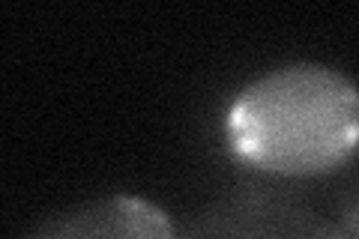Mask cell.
I'll use <instances>...</instances> for the list:
<instances>
[{"instance_id": "7a4b0ae2", "label": "cell", "mask_w": 359, "mask_h": 239, "mask_svg": "<svg viewBox=\"0 0 359 239\" xmlns=\"http://www.w3.org/2000/svg\"><path fill=\"white\" fill-rule=\"evenodd\" d=\"M177 239H344V233L290 191L240 186L210 200Z\"/></svg>"}, {"instance_id": "6da1fadb", "label": "cell", "mask_w": 359, "mask_h": 239, "mask_svg": "<svg viewBox=\"0 0 359 239\" xmlns=\"http://www.w3.org/2000/svg\"><path fill=\"white\" fill-rule=\"evenodd\" d=\"M224 141L269 177L330 174L359 150V87L320 63L282 66L237 93Z\"/></svg>"}, {"instance_id": "277c9868", "label": "cell", "mask_w": 359, "mask_h": 239, "mask_svg": "<svg viewBox=\"0 0 359 239\" xmlns=\"http://www.w3.org/2000/svg\"><path fill=\"white\" fill-rule=\"evenodd\" d=\"M339 227H341L344 239H359V200H356V203H351V207H347V212L341 215Z\"/></svg>"}, {"instance_id": "3957f363", "label": "cell", "mask_w": 359, "mask_h": 239, "mask_svg": "<svg viewBox=\"0 0 359 239\" xmlns=\"http://www.w3.org/2000/svg\"><path fill=\"white\" fill-rule=\"evenodd\" d=\"M25 239H177V231L156 203L108 195L51 215Z\"/></svg>"}]
</instances>
